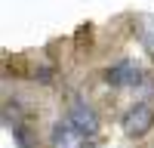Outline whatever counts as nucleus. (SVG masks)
I'll list each match as a JSON object with an SVG mask.
<instances>
[{"mask_svg": "<svg viewBox=\"0 0 154 148\" xmlns=\"http://www.w3.org/2000/svg\"><path fill=\"white\" fill-rule=\"evenodd\" d=\"M89 142L93 139L80 133L68 117H62L49 127V148H89Z\"/></svg>", "mask_w": 154, "mask_h": 148, "instance_id": "nucleus-3", "label": "nucleus"}, {"mask_svg": "<svg viewBox=\"0 0 154 148\" xmlns=\"http://www.w3.org/2000/svg\"><path fill=\"white\" fill-rule=\"evenodd\" d=\"M102 80L108 86H114V90H136L139 83H145V71L133 59H120V62H114V65L105 68Z\"/></svg>", "mask_w": 154, "mask_h": 148, "instance_id": "nucleus-2", "label": "nucleus"}, {"mask_svg": "<svg viewBox=\"0 0 154 148\" xmlns=\"http://www.w3.org/2000/svg\"><path fill=\"white\" fill-rule=\"evenodd\" d=\"M65 117H68L80 133H86L89 139H96V136H99V114H96V108L89 105V102H83V99H77V96L71 99Z\"/></svg>", "mask_w": 154, "mask_h": 148, "instance_id": "nucleus-4", "label": "nucleus"}, {"mask_svg": "<svg viewBox=\"0 0 154 148\" xmlns=\"http://www.w3.org/2000/svg\"><path fill=\"white\" fill-rule=\"evenodd\" d=\"M120 130L130 139H142L154 130V102H136L126 108V114L120 117Z\"/></svg>", "mask_w": 154, "mask_h": 148, "instance_id": "nucleus-1", "label": "nucleus"}]
</instances>
